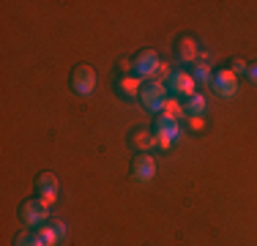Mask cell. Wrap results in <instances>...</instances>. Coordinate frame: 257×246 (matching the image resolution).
<instances>
[{
    "instance_id": "cell-11",
    "label": "cell",
    "mask_w": 257,
    "mask_h": 246,
    "mask_svg": "<svg viewBox=\"0 0 257 246\" xmlns=\"http://www.w3.org/2000/svg\"><path fill=\"white\" fill-rule=\"evenodd\" d=\"M143 79L137 77V74H120L118 77V96L126 98V101H132V98H140V90H143Z\"/></svg>"
},
{
    "instance_id": "cell-5",
    "label": "cell",
    "mask_w": 257,
    "mask_h": 246,
    "mask_svg": "<svg viewBox=\"0 0 257 246\" xmlns=\"http://www.w3.org/2000/svg\"><path fill=\"white\" fill-rule=\"evenodd\" d=\"M71 88H74L77 96H90L96 90V71L93 66H85L79 63L74 66V71H71Z\"/></svg>"
},
{
    "instance_id": "cell-13",
    "label": "cell",
    "mask_w": 257,
    "mask_h": 246,
    "mask_svg": "<svg viewBox=\"0 0 257 246\" xmlns=\"http://www.w3.org/2000/svg\"><path fill=\"white\" fill-rule=\"evenodd\" d=\"M183 109H186V118H205L208 98L203 93H194L192 98H186V101H183Z\"/></svg>"
},
{
    "instance_id": "cell-18",
    "label": "cell",
    "mask_w": 257,
    "mask_h": 246,
    "mask_svg": "<svg viewBox=\"0 0 257 246\" xmlns=\"http://www.w3.org/2000/svg\"><path fill=\"white\" fill-rule=\"evenodd\" d=\"M246 77H249V82H252V85H257V63H249Z\"/></svg>"
},
{
    "instance_id": "cell-14",
    "label": "cell",
    "mask_w": 257,
    "mask_h": 246,
    "mask_svg": "<svg viewBox=\"0 0 257 246\" xmlns=\"http://www.w3.org/2000/svg\"><path fill=\"white\" fill-rule=\"evenodd\" d=\"M192 77H194V82H197V85H211L213 74H211V66L205 63V55H200V60L192 66Z\"/></svg>"
},
{
    "instance_id": "cell-10",
    "label": "cell",
    "mask_w": 257,
    "mask_h": 246,
    "mask_svg": "<svg viewBox=\"0 0 257 246\" xmlns=\"http://www.w3.org/2000/svg\"><path fill=\"white\" fill-rule=\"evenodd\" d=\"M36 232H39V238L44 246H58L66 238V221H60V219L47 221V224H41Z\"/></svg>"
},
{
    "instance_id": "cell-1",
    "label": "cell",
    "mask_w": 257,
    "mask_h": 246,
    "mask_svg": "<svg viewBox=\"0 0 257 246\" xmlns=\"http://www.w3.org/2000/svg\"><path fill=\"white\" fill-rule=\"evenodd\" d=\"M151 132H154L159 148L178 145V140H181V120L170 118V115H156V118H154V126H151Z\"/></svg>"
},
{
    "instance_id": "cell-8",
    "label": "cell",
    "mask_w": 257,
    "mask_h": 246,
    "mask_svg": "<svg viewBox=\"0 0 257 246\" xmlns=\"http://www.w3.org/2000/svg\"><path fill=\"white\" fill-rule=\"evenodd\" d=\"M132 178L137 183H151L156 178V159L151 153H137L132 162Z\"/></svg>"
},
{
    "instance_id": "cell-17",
    "label": "cell",
    "mask_w": 257,
    "mask_h": 246,
    "mask_svg": "<svg viewBox=\"0 0 257 246\" xmlns=\"http://www.w3.org/2000/svg\"><path fill=\"white\" fill-rule=\"evenodd\" d=\"M227 69H230V71L238 77V74H246V71H249V63H246L243 58H232V63L227 66Z\"/></svg>"
},
{
    "instance_id": "cell-15",
    "label": "cell",
    "mask_w": 257,
    "mask_h": 246,
    "mask_svg": "<svg viewBox=\"0 0 257 246\" xmlns=\"http://www.w3.org/2000/svg\"><path fill=\"white\" fill-rule=\"evenodd\" d=\"M162 115H170V118H175V120H181L183 115H186V109H183V104H181V98H167V104H164V109H162Z\"/></svg>"
},
{
    "instance_id": "cell-16",
    "label": "cell",
    "mask_w": 257,
    "mask_h": 246,
    "mask_svg": "<svg viewBox=\"0 0 257 246\" xmlns=\"http://www.w3.org/2000/svg\"><path fill=\"white\" fill-rule=\"evenodd\" d=\"M14 246H44V243H41V238H39V232H36V230H25V232L17 235Z\"/></svg>"
},
{
    "instance_id": "cell-12",
    "label": "cell",
    "mask_w": 257,
    "mask_h": 246,
    "mask_svg": "<svg viewBox=\"0 0 257 246\" xmlns=\"http://www.w3.org/2000/svg\"><path fill=\"white\" fill-rule=\"evenodd\" d=\"M128 143H132V148H134L137 153H151V151L159 145L156 137H154V132H151L148 126H137V129H134L132 137H128Z\"/></svg>"
},
{
    "instance_id": "cell-9",
    "label": "cell",
    "mask_w": 257,
    "mask_h": 246,
    "mask_svg": "<svg viewBox=\"0 0 257 246\" xmlns=\"http://www.w3.org/2000/svg\"><path fill=\"white\" fill-rule=\"evenodd\" d=\"M175 58H178L181 63H189V66H194L200 60V44L192 33L178 36V41H175Z\"/></svg>"
},
{
    "instance_id": "cell-3",
    "label": "cell",
    "mask_w": 257,
    "mask_h": 246,
    "mask_svg": "<svg viewBox=\"0 0 257 246\" xmlns=\"http://www.w3.org/2000/svg\"><path fill=\"white\" fill-rule=\"evenodd\" d=\"M20 219L28 224V230H39L41 224L50 221V208L39 200V197H30L20 205Z\"/></svg>"
},
{
    "instance_id": "cell-6",
    "label": "cell",
    "mask_w": 257,
    "mask_h": 246,
    "mask_svg": "<svg viewBox=\"0 0 257 246\" xmlns=\"http://www.w3.org/2000/svg\"><path fill=\"white\" fill-rule=\"evenodd\" d=\"M58 192H60V183H58V178H55L52 172H41V175H36V197H39L47 208L55 205Z\"/></svg>"
},
{
    "instance_id": "cell-7",
    "label": "cell",
    "mask_w": 257,
    "mask_h": 246,
    "mask_svg": "<svg viewBox=\"0 0 257 246\" xmlns=\"http://www.w3.org/2000/svg\"><path fill=\"white\" fill-rule=\"evenodd\" d=\"M211 85H213V93H216L219 98L238 96V77L230 69H216V71H213Z\"/></svg>"
},
{
    "instance_id": "cell-2",
    "label": "cell",
    "mask_w": 257,
    "mask_h": 246,
    "mask_svg": "<svg viewBox=\"0 0 257 246\" xmlns=\"http://www.w3.org/2000/svg\"><path fill=\"white\" fill-rule=\"evenodd\" d=\"M167 93H170V90H167V85H164V82H145L143 90H140V104H143L148 112L162 115L164 104H167V98H170Z\"/></svg>"
},
{
    "instance_id": "cell-4",
    "label": "cell",
    "mask_w": 257,
    "mask_h": 246,
    "mask_svg": "<svg viewBox=\"0 0 257 246\" xmlns=\"http://www.w3.org/2000/svg\"><path fill=\"white\" fill-rule=\"evenodd\" d=\"M164 85H167V90L173 93V98H181V101H186V98H192L197 93V82H194L192 71H170V77L164 79Z\"/></svg>"
},
{
    "instance_id": "cell-19",
    "label": "cell",
    "mask_w": 257,
    "mask_h": 246,
    "mask_svg": "<svg viewBox=\"0 0 257 246\" xmlns=\"http://www.w3.org/2000/svg\"><path fill=\"white\" fill-rule=\"evenodd\" d=\"M189 123H192V129H203V118H189Z\"/></svg>"
}]
</instances>
